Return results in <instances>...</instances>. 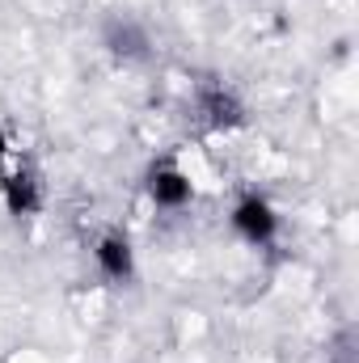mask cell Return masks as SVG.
<instances>
[{
	"label": "cell",
	"mask_w": 359,
	"mask_h": 363,
	"mask_svg": "<svg viewBox=\"0 0 359 363\" xmlns=\"http://www.w3.org/2000/svg\"><path fill=\"white\" fill-rule=\"evenodd\" d=\"M0 157H4V135H0Z\"/></svg>",
	"instance_id": "cell-7"
},
{
	"label": "cell",
	"mask_w": 359,
	"mask_h": 363,
	"mask_svg": "<svg viewBox=\"0 0 359 363\" xmlns=\"http://www.w3.org/2000/svg\"><path fill=\"white\" fill-rule=\"evenodd\" d=\"M144 47H148V43H144V34H140L131 21H114V26H110V51H114V55H144Z\"/></svg>",
	"instance_id": "cell-5"
},
{
	"label": "cell",
	"mask_w": 359,
	"mask_h": 363,
	"mask_svg": "<svg viewBox=\"0 0 359 363\" xmlns=\"http://www.w3.org/2000/svg\"><path fill=\"white\" fill-rule=\"evenodd\" d=\"M233 224H237V233L241 237H250V241H270L275 237V211H270L267 199H258V194H250V199H241L237 203V211H233Z\"/></svg>",
	"instance_id": "cell-1"
},
{
	"label": "cell",
	"mask_w": 359,
	"mask_h": 363,
	"mask_svg": "<svg viewBox=\"0 0 359 363\" xmlns=\"http://www.w3.org/2000/svg\"><path fill=\"white\" fill-rule=\"evenodd\" d=\"M148 194H153L157 207H182V203L190 199V178L178 174V169H153Z\"/></svg>",
	"instance_id": "cell-2"
},
{
	"label": "cell",
	"mask_w": 359,
	"mask_h": 363,
	"mask_svg": "<svg viewBox=\"0 0 359 363\" xmlns=\"http://www.w3.org/2000/svg\"><path fill=\"white\" fill-rule=\"evenodd\" d=\"M4 194H9V211H17V216L38 211V182L30 178V174L9 178V182H4Z\"/></svg>",
	"instance_id": "cell-4"
},
{
	"label": "cell",
	"mask_w": 359,
	"mask_h": 363,
	"mask_svg": "<svg viewBox=\"0 0 359 363\" xmlns=\"http://www.w3.org/2000/svg\"><path fill=\"white\" fill-rule=\"evenodd\" d=\"M203 106H207V114H211V123H216V127H233V123H241V106H237L228 93H220V89L207 93V101H203Z\"/></svg>",
	"instance_id": "cell-6"
},
{
	"label": "cell",
	"mask_w": 359,
	"mask_h": 363,
	"mask_svg": "<svg viewBox=\"0 0 359 363\" xmlns=\"http://www.w3.org/2000/svg\"><path fill=\"white\" fill-rule=\"evenodd\" d=\"M97 267L110 279H131V245L123 237H106L97 245Z\"/></svg>",
	"instance_id": "cell-3"
}]
</instances>
